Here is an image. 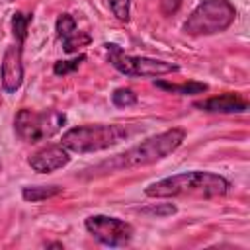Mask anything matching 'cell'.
I'll return each instance as SVG.
<instances>
[{
	"label": "cell",
	"mask_w": 250,
	"mask_h": 250,
	"mask_svg": "<svg viewBox=\"0 0 250 250\" xmlns=\"http://www.w3.org/2000/svg\"><path fill=\"white\" fill-rule=\"evenodd\" d=\"M186 133L184 129L172 127L164 133H158L154 137H148L146 141L127 148L125 152L111 156L96 166H92L88 172V176H104V174H113V172H121V170H133V168H141V166H148L154 164L162 158H166L168 154H172L184 141Z\"/></svg>",
	"instance_id": "obj_1"
},
{
	"label": "cell",
	"mask_w": 250,
	"mask_h": 250,
	"mask_svg": "<svg viewBox=\"0 0 250 250\" xmlns=\"http://www.w3.org/2000/svg\"><path fill=\"white\" fill-rule=\"evenodd\" d=\"M230 189V182L219 174L213 172H182L168 178H162L158 182H152L145 188L146 197L162 199V197H182V195H193V197H219L225 195Z\"/></svg>",
	"instance_id": "obj_2"
},
{
	"label": "cell",
	"mask_w": 250,
	"mask_h": 250,
	"mask_svg": "<svg viewBox=\"0 0 250 250\" xmlns=\"http://www.w3.org/2000/svg\"><path fill=\"white\" fill-rule=\"evenodd\" d=\"M127 129L117 123H96V125H80L68 129L61 145L66 146L70 152L86 154V152H98L105 150L109 146L119 145L121 141L127 139Z\"/></svg>",
	"instance_id": "obj_3"
},
{
	"label": "cell",
	"mask_w": 250,
	"mask_h": 250,
	"mask_svg": "<svg viewBox=\"0 0 250 250\" xmlns=\"http://www.w3.org/2000/svg\"><path fill=\"white\" fill-rule=\"evenodd\" d=\"M236 18V10L229 0H203L184 21L188 35H213L221 33Z\"/></svg>",
	"instance_id": "obj_4"
},
{
	"label": "cell",
	"mask_w": 250,
	"mask_h": 250,
	"mask_svg": "<svg viewBox=\"0 0 250 250\" xmlns=\"http://www.w3.org/2000/svg\"><path fill=\"white\" fill-rule=\"evenodd\" d=\"M66 121V115L55 109L31 111L20 109L14 117V131L23 143H41L57 135Z\"/></svg>",
	"instance_id": "obj_5"
},
{
	"label": "cell",
	"mask_w": 250,
	"mask_h": 250,
	"mask_svg": "<svg viewBox=\"0 0 250 250\" xmlns=\"http://www.w3.org/2000/svg\"><path fill=\"white\" fill-rule=\"evenodd\" d=\"M107 59L115 70H119L125 76H162L178 70V64L150 59V57H133L127 55L119 45L105 43Z\"/></svg>",
	"instance_id": "obj_6"
},
{
	"label": "cell",
	"mask_w": 250,
	"mask_h": 250,
	"mask_svg": "<svg viewBox=\"0 0 250 250\" xmlns=\"http://www.w3.org/2000/svg\"><path fill=\"white\" fill-rule=\"evenodd\" d=\"M86 230L104 246H127L133 240L135 229L131 223L117 219V217H107V215H90L84 221Z\"/></svg>",
	"instance_id": "obj_7"
},
{
	"label": "cell",
	"mask_w": 250,
	"mask_h": 250,
	"mask_svg": "<svg viewBox=\"0 0 250 250\" xmlns=\"http://www.w3.org/2000/svg\"><path fill=\"white\" fill-rule=\"evenodd\" d=\"M29 166L39 174H49L64 168L70 162V150L62 145H47L29 156Z\"/></svg>",
	"instance_id": "obj_8"
},
{
	"label": "cell",
	"mask_w": 250,
	"mask_h": 250,
	"mask_svg": "<svg viewBox=\"0 0 250 250\" xmlns=\"http://www.w3.org/2000/svg\"><path fill=\"white\" fill-rule=\"evenodd\" d=\"M23 82V64H21V43H16L6 49L2 59V88L6 92H16Z\"/></svg>",
	"instance_id": "obj_9"
},
{
	"label": "cell",
	"mask_w": 250,
	"mask_h": 250,
	"mask_svg": "<svg viewBox=\"0 0 250 250\" xmlns=\"http://www.w3.org/2000/svg\"><path fill=\"white\" fill-rule=\"evenodd\" d=\"M55 29H57V35L62 39V47L66 53H78V49L86 47L92 41L86 31L76 29V21L70 14H61L57 18Z\"/></svg>",
	"instance_id": "obj_10"
},
{
	"label": "cell",
	"mask_w": 250,
	"mask_h": 250,
	"mask_svg": "<svg viewBox=\"0 0 250 250\" xmlns=\"http://www.w3.org/2000/svg\"><path fill=\"white\" fill-rule=\"evenodd\" d=\"M193 105L197 109L209 111V113H244L248 109V102L244 98H240L238 94H232V92L193 102Z\"/></svg>",
	"instance_id": "obj_11"
},
{
	"label": "cell",
	"mask_w": 250,
	"mask_h": 250,
	"mask_svg": "<svg viewBox=\"0 0 250 250\" xmlns=\"http://www.w3.org/2000/svg\"><path fill=\"white\" fill-rule=\"evenodd\" d=\"M154 84H156V88H162V90L172 92V94H182V96H191V94H203V92H207V84L197 82V80H188V82H182V84H172V82L156 80Z\"/></svg>",
	"instance_id": "obj_12"
},
{
	"label": "cell",
	"mask_w": 250,
	"mask_h": 250,
	"mask_svg": "<svg viewBox=\"0 0 250 250\" xmlns=\"http://www.w3.org/2000/svg\"><path fill=\"white\" fill-rule=\"evenodd\" d=\"M62 191L61 186H27L21 189V197L25 201H31V203H39V201H45L49 197H55Z\"/></svg>",
	"instance_id": "obj_13"
},
{
	"label": "cell",
	"mask_w": 250,
	"mask_h": 250,
	"mask_svg": "<svg viewBox=\"0 0 250 250\" xmlns=\"http://www.w3.org/2000/svg\"><path fill=\"white\" fill-rule=\"evenodd\" d=\"M29 23H31V14H21V12L14 14V18H12V31H14V37L18 39V43L25 41Z\"/></svg>",
	"instance_id": "obj_14"
},
{
	"label": "cell",
	"mask_w": 250,
	"mask_h": 250,
	"mask_svg": "<svg viewBox=\"0 0 250 250\" xmlns=\"http://www.w3.org/2000/svg\"><path fill=\"white\" fill-rule=\"evenodd\" d=\"M111 102L115 107H131L137 104V94L129 88H117L111 94Z\"/></svg>",
	"instance_id": "obj_15"
},
{
	"label": "cell",
	"mask_w": 250,
	"mask_h": 250,
	"mask_svg": "<svg viewBox=\"0 0 250 250\" xmlns=\"http://www.w3.org/2000/svg\"><path fill=\"white\" fill-rule=\"evenodd\" d=\"M143 215H150V217H170L176 213V205L172 203H150L146 207L139 209Z\"/></svg>",
	"instance_id": "obj_16"
},
{
	"label": "cell",
	"mask_w": 250,
	"mask_h": 250,
	"mask_svg": "<svg viewBox=\"0 0 250 250\" xmlns=\"http://www.w3.org/2000/svg\"><path fill=\"white\" fill-rule=\"evenodd\" d=\"M86 59V55H78L76 59H70V61H57L55 62V66H53V72L57 74V76H64V74H68V72H74L78 66H80V62Z\"/></svg>",
	"instance_id": "obj_17"
},
{
	"label": "cell",
	"mask_w": 250,
	"mask_h": 250,
	"mask_svg": "<svg viewBox=\"0 0 250 250\" xmlns=\"http://www.w3.org/2000/svg\"><path fill=\"white\" fill-rule=\"evenodd\" d=\"M113 16L119 20V21H129V4L131 0H107Z\"/></svg>",
	"instance_id": "obj_18"
},
{
	"label": "cell",
	"mask_w": 250,
	"mask_h": 250,
	"mask_svg": "<svg viewBox=\"0 0 250 250\" xmlns=\"http://www.w3.org/2000/svg\"><path fill=\"white\" fill-rule=\"evenodd\" d=\"M180 4H182V0H160V10H162V14L170 16V14L178 12Z\"/></svg>",
	"instance_id": "obj_19"
},
{
	"label": "cell",
	"mask_w": 250,
	"mask_h": 250,
	"mask_svg": "<svg viewBox=\"0 0 250 250\" xmlns=\"http://www.w3.org/2000/svg\"><path fill=\"white\" fill-rule=\"evenodd\" d=\"M47 246H49V248H62V244H61V242H49Z\"/></svg>",
	"instance_id": "obj_20"
},
{
	"label": "cell",
	"mask_w": 250,
	"mask_h": 250,
	"mask_svg": "<svg viewBox=\"0 0 250 250\" xmlns=\"http://www.w3.org/2000/svg\"><path fill=\"white\" fill-rule=\"evenodd\" d=\"M0 170H2V162H0Z\"/></svg>",
	"instance_id": "obj_21"
}]
</instances>
